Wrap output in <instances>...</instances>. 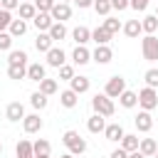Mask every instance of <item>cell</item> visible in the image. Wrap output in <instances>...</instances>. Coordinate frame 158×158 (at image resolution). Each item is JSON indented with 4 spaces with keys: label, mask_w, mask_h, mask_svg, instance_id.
<instances>
[{
    "label": "cell",
    "mask_w": 158,
    "mask_h": 158,
    "mask_svg": "<svg viewBox=\"0 0 158 158\" xmlns=\"http://www.w3.org/2000/svg\"><path fill=\"white\" fill-rule=\"evenodd\" d=\"M62 143L69 148V153L72 156H81L84 151H86V141L79 136V131H74V128H69V131H64V136H62Z\"/></svg>",
    "instance_id": "obj_1"
},
{
    "label": "cell",
    "mask_w": 158,
    "mask_h": 158,
    "mask_svg": "<svg viewBox=\"0 0 158 158\" xmlns=\"http://www.w3.org/2000/svg\"><path fill=\"white\" fill-rule=\"evenodd\" d=\"M91 109H94V114H99V116H104V118L114 116V111H116L114 99H109L106 94H96V96L91 99Z\"/></svg>",
    "instance_id": "obj_2"
},
{
    "label": "cell",
    "mask_w": 158,
    "mask_h": 158,
    "mask_svg": "<svg viewBox=\"0 0 158 158\" xmlns=\"http://www.w3.org/2000/svg\"><path fill=\"white\" fill-rule=\"evenodd\" d=\"M138 106H141V111H153L158 106V91L151 86H143L138 91Z\"/></svg>",
    "instance_id": "obj_3"
},
{
    "label": "cell",
    "mask_w": 158,
    "mask_h": 158,
    "mask_svg": "<svg viewBox=\"0 0 158 158\" xmlns=\"http://www.w3.org/2000/svg\"><path fill=\"white\" fill-rule=\"evenodd\" d=\"M123 91H126V79H123L121 74H114V77L106 81V86H104V94H106L109 99H118Z\"/></svg>",
    "instance_id": "obj_4"
},
{
    "label": "cell",
    "mask_w": 158,
    "mask_h": 158,
    "mask_svg": "<svg viewBox=\"0 0 158 158\" xmlns=\"http://www.w3.org/2000/svg\"><path fill=\"white\" fill-rule=\"evenodd\" d=\"M141 52L146 62H156L158 59V37L156 35H146L141 40Z\"/></svg>",
    "instance_id": "obj_5"
},
{
    "label": "cell",
    "mask_w": 158,
    "mask_h": 158,
    "mask_svg": "<svg viewBox=\"0 0 158 158\" xmlns=\"http://www.w3.org/2000/svg\"><path fill=\"white\" fill-rule=\"evenodd\" d=\"M49 17H52L54 22L69 20V17H72V5H69V2H54L52 10H49Z\"/></svg>",
    "instance_id": "obj_6"
},
{
    "label": "cell",
    "mask_w": 158,
    "mask_h": 158,
    "mask_svg": "<svg viewBox=\"0 0 158 158\" xmlns=\"http://www.w3.org/2000/svg\"><path fill=\"white\" fill-rule=\"evenodd\" d=\"M91 59H94L96 64H109V62L114 59V52H111L109 44H96V49L91 52Z\"/></svg>",
    "instance_id": "obj_7"
},
{
    "label": "cell",
    "mask_w": 158,
    "mask_h": 158,
    "mask_svg": "<svg viewBox=\"0 0 158 158\" xmlns=\"http://www.w3.org/2000/svg\"><path fill=\"white\" fill-rule=\"evenodd\" d=\"M22 128H25V133H37V131H42V118H40V114H25Z\"/></svg>",
    "instance_id": "obj_8"
},
{
    "label": "cell",
    "mask_w": 158,
    "mask_h": 158,
    "mask_svg": "<svg viewBox=\"0 0 158 158\" xmlns=\"http://www.w3.org/2000/svg\"><path fill=\"white\" fill-rule=\"evenodd\" d=\"M89 86H91L89 77H81V74L77 77V74H74V77L69 79V89H72L74 94H86V91H89Z\"/></svg>",
    "instance_id": "obj_9"
},
{
    "label": "cell",
    "mask_w": 158,
    "mask_h": 158,
    "mask_svg": "<svg viewBox=\"0 0 158 158\" xmlns=\"http://www.w3.org/2000/svg\"><path fill=\"white\" fill-rule=\"evenodd\" d=\"M133 123H136V128H138L141 133H148V131L153 128V116H151V111H138V116L133 118Z\"/></svg>",
    "instance_id": "obj_10"
},
{
    "label": "cell",
    "mask_w": 158,
    "mask_h": 158,
    "mask_svg": "<svg viewBox=\"0 0 158 158\" xmlns=\"http://www.w3.org/2000/svg\"><path fill=\"white\" fill-rule=\"evenodd\" d=\"M5 116H7V121H22L25 118V106L20 101H10L7 109H5Z\"/></svg>",
    "instance_id": "obj_11"
},
{
    "label": "cell",
    "mask_w": 158,
    "mask_h": 158,
    "mask_svg": "<svg viewBox=\"0 0 158 158\" xmlns=\"http://www.w3.org/2000/svg\"><path fill=\"white\" fill-rule=\"evenodd\" d=\"M52 17H49V12H37L35 17H32V25L37 27V32H47L49 27H52Z\"/></svg>",
    "instance_id": "obj_12"
},
{
    "label": "cell",
    "mask_w": 158,
    "mask_h": 158,
    "mask_svg": "<svg viewBox=\"0 0 158 158\" xmlns=\"http://www.w3.org/2000/svg\"><path fill=\"white\" fill-rule=\"evenodd\" d=\"M64 57H67V54H64V49H62V47H52V49L47 52V64L59 69V67L64 64Z\"/></svg>",
    "instance_id": "obj_13"
},
{
    "label": "cell",
    "mask_w": 158,
    "mask_h": 158,
    "mask_svg": "<svg viewBox=\"0 0 158 158\" xmlns=\"http://www.w3.org/2000/svg\"><path fill=\"white\" fill-rule=\"evenodd\" d=\"M104 136H106V141L121 143V138H123V126H121V123H109V126L104 128Z\"/></svg>",
    "instance_id": "obj_14"
},
{
    "label": "cell",
    "mask_w": 158,
    "mask_h": 158,
    "mask_svg": "<svg viewBox=\"0 0 158 158\" xmlns=\"http://www.w3.org/2000/svg\"><path fill=\"white\" fill-rule=\"evenodd\" d=\"M86 128H89L91 133H104V128H106V118L99 116V114H94V116L86 118Z\"/></svg>",
    "instance_id": "obj_15"
},
{
    "label": "cell",
    "mask_w": 158,
    "mask_h": 158,
    "mask_svg": "<svg viewBox=\"0 0 158 158\" xmlns=\"http://www.w3.org/2000/svg\"><path fill=\"white\" fill-rule=\"evenodd\" d=\"M72 40H74L79 47H84V44L91 40V30H86V27H81V25L74 27V30H72Z\"/></svg>",
    "instance_id": "obj_16"
},
{
    "label": "cell",
    "mask_w": 158,
    "mask_h": 158,
    "mask_svg": "<svg viewBox=\"0 0 158 158\" xmlns=\"http://www.w3.org/2000/svg\"><path fill=\"white\" fill-rule=\"evenodd\" d=\"M72 62L81 67V64L91 62V52H89L86 47H79V44H77V47H74V52H72Z\"/></svg>",
    "instance_id": "obj_17"
},
{
    "label": "cell",
    "mask_w": 158,
    "mask_h": 158,
    "mask_svg": "<svg viewBox=\"0 0 158 158\" xmlns=\"http://www.w3.org/2000/svg\"><path fill=\"white\" fill-rule=\"evenodd\" d=\"M59 104H62L64 109H74V106L79 104V94H74L72 89H64V91L59 94Z\"/></svg>",
    "instance_id": "obj_18"
},
{
    "label": "cell",
    "mask_w": 158,
    "mask_h": 158,
    "mask_svg": "<svg viewBox=\"0 0 158 158\" xmlns=\"http://www.w3.org/2000/svg\"><path fill=\"white\" fill-rule=\"evenodd\" d=\"M138 143H141V138H138L136 133H123V138H121V148H123L126 153L138 151Z\"/></svg>",
    "instance_id": "obj_19"
},
{
    "label": "cell",
    "mask_w": 158,
    "mask_h": 158,
    "mask_svg": "<svg viewBox=\"0 0 158 158\" xmlns=\"http://www.w3.org/2000/svg\"><path fill=\"white\" fill-rule=\"evenodd\" d=\"M35 47H37V52H44V54H47V52L54 47V42H52V37H49L47 32H40L37 40H35Z\"/></svg>",
    "instance_id": "obj_20"
},
{
    "label": "cell",
    "mask_w": 158,
    "mask_h": 158,
    "mask_svg": "<svg viewBox=\"0 0 158 158\" xmlns=\"http://www.w3.org/2000/svg\"><path fill=\"white\" fill-rule=\"evenodd\" d=\"M27 79H32V81H42V79H44V64H40V62L27 64Z\"/></svg>",
    "instance_id": "obj_21"
},
{
    "label": "cell",
    "mask_w": 158,
    "mask_h": 158,
    "mask_svg": "<svg viewBox=\"0 0 158 158\" xmlns=\"http://www.w3.org/2000/svg\"><path fill=\"white\" fill-rule=\"evenodd\" d=\"M15 156H17V158H35V153H32V141L22 138V141L15 146Z\"/></svg>",
    "instance_id": "obj_22"
},
{
    "label": "cell",
    "mask_w": 158,
    "mask_h": 158,
    "mask_svg": "<svg viewBox=\"0 0 158 158\" xmlns=\"http://www.w3.org/2000/svg\"><path fill=\"white\" fill-rule=\"evenodd\" d=\"M156 30H158V17H156V15H146V17L141 20V32L156 35Z\"/></svg>",
    "instance_id": "obj_23"
},
{
    "label": "cell",
    "mask_w": 158,
    "mask_h": 158,
    "mask_svg": "<svg viewBox=\"0 0 158 158\" xmlns=\"http://www.w3.org/2000/svg\"><path fill=\"white\" fill-rule=\"evenodd\" d=\"M118 104L123 106V109H133V106H138V94L136 91H123L121 96H118Z\"/></svg>",
    "instance_id": "obj_24"
},
{
    "label": "cell",
    "mask_w": 158,
    "mask_h": 158,
    "mask_svg": "<svg viewBox=\"0 0 158 158\" xmlns=\"http://www.w3.org/2000/svg\"><path fill=\"white\" fill-rule=\"evenodd\" d=\"M138 151H141L146 158H151V156H156V151H158V143H156L153 138H141V143H138Z\"/></svg>",
    "instance_id": "obj_25"
},
{
    "label": "cell",
    "mask_w": 158,
    "mask_h": 158,
    "mask_svg": "<svg viewBox=\"0 0 158 158\" xmlns=\"http://www.w3.org/2000/svg\"><path fill=\"white\" fill-rule=\"evenodd\" d=\"M49 151H52V146H49V141H44V138H37V141L32 143V153H35V158L49 156Z\"/></svg>",
    "instance_id": "obj_26"
},
{
    "label": "cell",
    "mask_w": 158,
    "mask_h": 158,
    "mask_svg": "<svg viewBox=\"0 0 158 158\" xmlns=\"http://www.w3.org/2000/svg\"><path fill=\"white\" fill-rule=\"evenodd\" d=\"M7 32H10L12 40H15V37H22V35L27 32V22H25V20H12L10 27H7Z\"/></svg>",
    "instance_id": "obj_27"
},
{
    "label": "cell",
    "mask_w": 158,
    "mask_h": 158,
    "mask_svg": "<svg viewBox=\"0 0 158 158\" xmlns=\"http://www.w3.org/2000/svg\"><path fill=\"white\" fill-rule=\"evenodd\" d=\"M47 35L52 37V42L64 40V37H67V27H64V22H52V27L47 30Z\"/></svg>",
    "instance_id": "obj_28"
},
{
    "label": "cell",
    "mask_w": 158,
    "mask_h": 158,
    "mask_svg": "<svg viewBox=\"0 0 158 158\" xmlns=\"http://www.w3.org/2000/svg\"><path fill=\"white\" fill-rule=\"evenodd\" d=\"M7 77L10 79H25L27 77V64H7Z\"/></svg>",
    "instance_id": "obj_29"
},
{
    "label": "cell",
    "mask_w": 158,
    "mask_h": 158,
    "mask_svg": "<svg viewBox=\"0 0 158 158\" xmlns=\"http://www.w3.org/2000/svg\"><path fill=\"white\" fill-rule=\"evenodd\" d=\"M121 30L126 37H138L141 35V20H128L126 25H121Z\"/></svg>",
    "instance_id": "obj_30"
},
{
    "label": "cell",
    "mask_w": 158,
    "mask_h": 158,
    "mask_svg": "<svg viewBox=\"0 0 158 158\" xmlns=\"http://www.w3.org/2000/svg\"><path fill=\"white\" fill-rule=\"evenodd\" d=\"M57 89H59V86H57V81H54V79H47V77H44V79L40 81V94H44V96L57 94Z\"/></svg>",
    "instance_id": "obj_31"
},
{
    "label": "cell",
    "mask_w": 158,
    "mask_h": 158,
    "mask_svg": "<svg viewBox=\"0 0 158 158\" xmlns=\"http://www.w3.org/2000/svg\"><path fill=\"white\" fill-rule=\"evenodd\" d=\"M17 10H20V20H25V22H27V20H32V17L37 15V10H35V5H32V2H20V7H17Z\"/></svg>",
    "instance_id": "obj_32"
},
{
    "label": "cell",
    "mask_w": 158,
    "mask_h": 158,
    "mask_svg": "<svg viewBox=\"0 0 158 158\" xmlns=\"http://www.w3.org/2000/svg\"><path fill=\"white\" fill-rule=\"evenodd\" d=\"M7 64H27V52L25 49H10Z\"/></svg>",
    "instance_id": "obj_33"
},
{
    "label": "cell",
    "mask_w": 158,
    "mask_h": 158,
    "mask_svg": "<svg viewBox=\"0 0 158 158\" xmlns=\"http://www.w3.org/2000/svg\"><path fill=\"white\" fill-rule=\"evenodd\" d=\"M111 37H114V35H109L104 27H96V30L91 32V40H94L96 44H109V40H111Z\"/></svg>",
    "instance_id": "obj_34"
},
{
    "label": "cell",
    "mask_w": 158,
    "mask_h": 158,
    "mask_svg": "<svg viewBox=\"0 0 158 158\" xmlns=\"http://www.w3.org/2000/svg\"><path fill=\"white\" fill-rule=\"evenodd\" d=\"M30 104H32V106H35L37 111H42V109H47V104H49V101H47V96H44V94L35 91V94L30 96Z\"/></svg>",
    "instance_id": "obj_35"
},
{
    "label": "cell",
    "mask_w": 158,
    "mask_h": 158,
    "mask_svg": "<svg viewBox=\"0 0 158 158\" xmlns=\"http://www.w3.org/2000/svg\"><path fill=\"white\" fill-rule=\"evenodd\" d=\"M101 27H104V30H106L109 35H116V32L121 30V20H116V17H106Z\"/></svg>",
    "instance_id": "obj_36"
},
{
    "label": "cell",
    "mask_w": 158,
    "mask_h": 158,
    "mask_svg": "<svg viewBox=\"0 0 158 158\" xmlns=\"http://www.w3.org/2000/svg\"><path fill=\"white\" fill-rule=\"evenodd\" d=\"M143 79H146V86H151V89H158V69H156V67H151V69L143 74Z\"/></svg>",
    "instance_id": "obj_37"
},
{
    "label": "cell",
    "mask_w": 158,
    "mask_h": 158,
    "mask_svg": "<svg viewBox=\"0 0 158 158\" xmlns=\"http://www.w3.org/2000/svg\"><path fill=\"white\" fill-rule=\"evenodd\" d=\"M91 7L96 10V15H104V17L111 12V2H109V0H94V5H91Z\"/></svg>",
    "instance_id": "obj_38"
},
{
    "label": "cell",
    "mask_w": 158,
    "mask_h": 158,
    "mask_svg": "<svg viewBox=\"0 0 158 158\" xmlns=\"http://www.w3.org/2000/svg\"><path fill=\"white\" fill-rule=\"evenodd\" d=\"M12 49V37L10 32H0V52H10Z\"/></svg>",
    "instance_id": "obj_39"
},
{
    "label": "cell",
    "mask_w": 158,
    "mask_h": 158,
    "mask_svg": "<svg viewBox=\"0 0 158 158\" xmlns=\"http://www.w3.org/2000/svg\"><path fill=\"white\" fill-rule=\"evenodd\" d=\"M32 5H35V10H37V12H49V10H52V5H54V0H35Z\"/></svg>",
    "instance_id": "obj_40"
},
{
    "label": "cell",
    "mask_w": 158,
    "mask_h": 158,
    "mask_svg": "<svg viewBox=\"0 0 158 158\" xmlns=\"http://www.w3.org/2000/svg\"><path fill=\"white\" fill-rule=\"evenodd\" d=\"M10 22H12V12L0 10V32H5V30L10 27Z\"/></svg>",
    "instance_id": "obj_41"
},
{
    "label": "cell",
    "mask_w": 158,
    "mask_h": 158,
    "mask_svg": "<svg viewBox=\"0 0 158 158\" xmlns=\"http://www.w3.org/2000/svg\"><path fill=\"white\" fill-rule=\"evenodd\" d=\"M72 77H74V67H72V64H62V67H59V79L69 81Z\"/></svg>",
    "instance_id": "obj_42"
},
{
    "label": "cell",
    "mask_w": 158,
    "mask_h": 158,
    "mask_svg": "<svg viewBox=\"0 0 158 158\" xmlns=\"http://www.w3.org/2000/svg\"><path fill=\"white\" fill-rule=\"evenodd\" d=\"M148 2H151V0H128V7H133L136 12H143V10L148 7Z\"/></svg>",
    "instance_id": "obj_43"
},
{
    "label": "cell",
    "mask_w": 158,
    "mask_h": 158,
    "mask_svg": "<svg viewBox=\"0 0 158 158\" xmlns=\"http://www.w3.org/2000/svg\"><path fill=\"white\" fill-rule=\"evenodd\" d=\"M0 7H2V10H7V12H12V10H17V7H20V0H0Z\"/></svg>",
    "instance_id": "obj_44"
},
{
    "label": "cell",
    "mask_w": 158,
    "mask_h": 158,
    "mask_svg": "<svg viewBox=\"0 0 158 158\" xmlns=\"http://www.w3.org/2000/svg\"><path fill=\"white\" fill-rule=\"evenodd\" d=\"M109 2H111V10H118V12L128 7V0H109Z\"/></svg>",
    "instance_id": "obj_45"
},
{
    "label": "cell",
    "mask_w": 158,
    "mask_h": 158,
    "mask_svg": "<svg viewBox=\"0 0 158 158\" xmlns=\"http://www.w3.org/2000/svg\"><path fill=\"white\" fill-rule=\"evenodd\" d=\"M109 158H128V153H126V151H123V148L118 146L116 151H111V156H109Z\"/></svg>",
    "instance_id": "obj_46"
},
{
    "label": "cell",
    "mask_w": 158,
    "mask_h": 158,
    "mask_svg": "<svg viewBox=\"0 0 158 158\" xmlns=\"http://www.w3.org/2000/svg\"><path fill=\"white\" fill-rule=\"evenodd\" d=\"M72 2H74L77 7H81V10H84V7H91V5H94V0H72Z\"/></svg>",
    "instance_id": "obj_47"
},
{
    "label": "cell",
    "mask_w": 158,
    "mask_h": 158,
    "mask_svg": "<svg viewBox=\"0 0 158 158\" xmlns=\"http://www.w3.org/2000/svg\"><path fill=\"white\" fill-rule=\"evenodd\" d=\"M128 158H146L141 151H133V153H128Z\"/></svg>",
    "instance_id": "obj_48"
},
{
    "label": "cell",
    "mask_w": 158,
    "mask_h": 158,
    "mask_svg": "<svg viewBox=\"0 0 158 158\" xmlns=\"http://www.w3.org/2000/svg\"><path fill=\"white\" fill-rule=\"evenodd\" d=\"M59 158H74V156H72V153H64V156H59Z\"/></svg>",
    "instance_id": "obj_49"
},
{
    "label": "cell",
    "mask_w": 158,
    "mask_h": 158,
    "mask_svg": "<svg viewBox=\"0 0 158 158\" xmlns=\"http://www.w3.org/2000/svg\"><path fill=\"white\" fill-rule=\"evenodd\" d=\"M59 2H72V0H59Z\"/></svg>",
    "instance_id": "obj_50"
},
{
    "label": "cell",
    "mask_w": 158,
    "mask_h": 158,
    "mask_svg": "<svg viewBox=\"0 0 158 158\" xmlns=\"http://www.w3.org/2000/svg\"><path fill=\"white\" fill-rule=\"evenodd\" d=\"M156 17H158V7H156Z\"/></svg>",
    "instance_id": "obj_51"
},
{
    "label": "cell",
    "mask_w": 158,
    "mask_h": 158,
    "mask_svg": "<svg viewBox=\"0 0 158 158\" xmlns=\"http://www.w3.org/2000/svg\"><path fill=\"white\" fill-rule=\"evenodd\" d=\"M0 153H2V143H0Z\"/></svg>",
    "instance_id": "obj_52"
},
{
    "label": "cell",
    "mask_w": 158,
    "mask_h": 158,
    "mask_svg": "<svg viewBox=\"0 0 158 158\" xmlns=\"http://www.w3.org/2000/svg\"><path fill=\"white\" fill-rule=\"evenodd\" d=\"M156 158H158V151H156Z\"/></svg>",
    "instance_id": "obj_53"
},
{
    "label": "cell",
    "mask_w": 158,
    "mask_h": 158,
    "mask_svg": "<svg viewBox=\"0 0 158 158\" xmlns=\"http://www.w3.org/2000/svg\"><path fill=\"white\" fill-rule=\"evenodd\" d=\"M20 2H27V0H20Z\"/></svg>",
    "instance_id": "obj_54"
},
{
    "label": "cell",
    "mask_w": 158,
    "mask_h": 158,
    "mask_svg": "<svg viewBox=\"0 0 158 158\" xmlns=\"http://www.w3.org/2000/svg\"><path fill=\"white\" fill-rule=\"evenodd\" d=\"M42 158H49V156H42Z\"/></svg>",
    "instance_id": "obj_55"
},
{
    "label": "cell",
    "mask_w": 158,
    "mask_h": 158,
    "mask_svg": "<svg viewBox=\"0 0 158 158\" xmlns=\"http://www.w3.org/2000/svg\"><path fill=\"white\" fill-rule=\"evenodd\" d=\"M0 10H2V7H0Z\"/></svg>",
    "instance_id": "obj_56"
}]
</instances>
